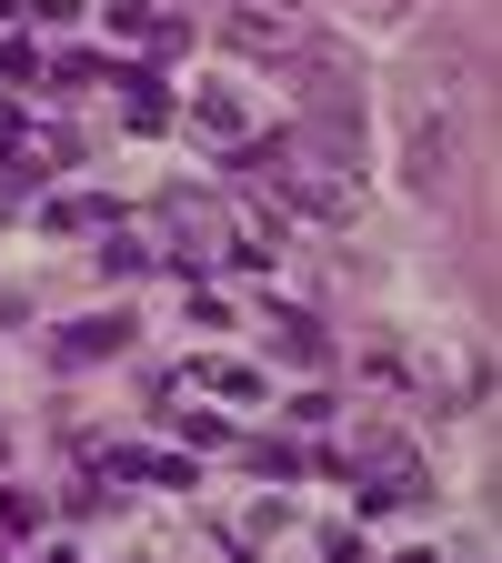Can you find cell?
<instances>
[{"instance_id": "1", "label": "cell", "mask_w": 502, "mask_h": 563, "mask_svg": "<svg viewBox=\"0 0 502 563\" xmlns=\"http://www.w3.org/2000/svg\"><path fill=\"white\" fill-rule=\"evenodd\" d=\"M281 352H292V363H322V332H312L302 312H281Z\"/></svg>"}]
</instances>
